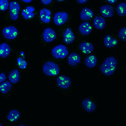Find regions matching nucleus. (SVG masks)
I'll use <instances>...</instances> for the list:
<instances>
[{
    "label": "nucleus",
    "mask_w": 126,
    "mask_h": 126,
    "mask_svg": "<svg viewBox=\"0 0 126 126\" xmlns=\"http://www.w3.org/2000/svg\"><path fill=\"white\" fill-rule=\"evenodd\" d=\"M105 19L100 16H97L94 19L93 24L94 27L98 30H102L105 27Z\"/></svg>",
    "instance_id": "nucleus-18"
},
{
    "label": "nucleus",
    "mask_w": 126,
    "mask_h": 126,
    "mask_svg": "<svg viewBox=\"0 0 126 126\" xmlns=\"http://www.w3.org/2000/svg\"><path fill=\"white\" fill-rule=\"evenodd\" d=\"M43 39L47 42H51L54 40L56 37L54 31L50 28L46 29L43 34Z\"/></svg>",
    "instance_id": "nucleus-9"
},
{
    "label": "nucleus",
    "mask_w": 126,
    "mask_h": 126,
    "mask_svg": "<svg viewBox=\"0 0 126 126\" xmlns=\"http://www.w3.org/2000/svg\"><path fill=\"white\" fill-rule=\"evenodd\" d=\"M2 32L4 37L9 40L15 38L18 34L17 29L13 26H10L4 28L3 29Z\"/></svg>",
    "instance_id": "nucleus-4"
},
{
    "label": "nucleus",
    "mask_w": 126,
    "mask_h": 126,
    "mask_svg": "<svg viewBox=\"0 0 126 126\" xmlns=\"http://www.w3.org/2000/svg\"><path fill=\"white\" fill-rule=\"evenodd\" d=\"M117 61L113 57H108L101 65L100 70L102 73L106 76L112 75L116 68Z\"/></svg>",
    "instance_id": "nucleus-1"
},
{
    "label": "nucleus",
    "mask_w": 126,
    "mask_h": 126,
    "mask_svg": "<svg viewBox=\"0 0 126 126\" xmlns=\"http://www.w3.org/2000/svg\"><path fill=\"white\" fill-rule=\"evenodd\" d=\"M97 62V59L96 56L94 55H91L86 59L85 64L87 67L91 68L95 66Z\"/></svg>",
    "instance_id": "nucleus-21"
},
{
    "label": "nucleus",
    "mask_w": 126,
    "mask_h": 126,
    "mask_svg": "<svg viewBox=\"0 0 126 126\" xmlns=\"http://www.w3.org/2000/svg\"><path fill=\"white\" fill-rule=\"evenodd\" d=\"M52 55L56 59H64L68 53L67 48L65 45L60 44L54 47L51 50Z\"/></svg>",
    "instance_id": "nucleus-3"
},
{
    "label": "nucleus",
    "mask_w": 126,
    "mask_h": 126,
    "mask_svg": "<svg viewBox=\"0 0 126 126\" xmlns=\"http://www.w3.org/2000/svg\"><path fill=\"white\" fill-rule=\"evenodd\" d=\"M93 12L90 9L86 7L83 8L81 12L80 17L83 21H88L94 16Z\"/></svg>",
    "instance_id": "nucleus-14"
},
{
    "label": "nucleus",
    "mask_w": 126,
    "mask_h": 126,
    "mask_svg": "<svg viewBox=\"0 0 126 126\" xmlns=\"http://www.w3.org/2000/svg\"><path fill=\"white\" fill-rule=\"evenodd\" d=\"M126 28L125 27L121 28L119 31L118 35L122 40L126 41Z\"/></svg>",
    "instance_id": "nucleus-26"
},
{
    "label": "nucleus",
    "mask_w": 126,
    "mask_h": 126,
    "mask_svg": "<svg viewBox=\"0 0 126 126\" xmlns=\"http://www.w3.org/2000/svg\"><path fill=\"white\" fill-rule=\"evenodd\" d=\"M79 30L80 33L84 35H88L92 30L91 25L87 22H84L82 23L79 27Z\"/></svg>",
    "instance_id": "nucleus-16"
},
{
    "label": "nucleus",
    "mask_w": 126,
    "mask_h": 126,
    "mask_svg": "<svg viewBox=\"0 0 126 126\" xmlns=\"http://www.w3.org/2000/svg\"><path fill=\"white\" fill-rule=\"evenodd\" d=\"M11 52V48L9 45L5 43L0 46V56L3 58L7 57Z\"/></svg>",
    "instance_id": "nucleus-20"
},
{
    "label": "nucleus",
    "mask_w": 126,
    "mask_h": 126,
    "mask_svg": "<svg viewBox=\"0 0 126 126\" xmlns=\"http://www.w3.org/2000/svg\"><path fill=\"white\" fill-rule=\"evenodd\" d=\"M100 12L104 17L110 18L113 16L114 9L113 6L111 5H103L100 7Z\"/></svg>",
    "instance_id": "nucleus-11"
},
{
    "label": "nucleus",
    "mask_w": 126,
    "mask_h": 126,
    "mask_svg": "<svg viewBox=\"0 0 126 126\" xmlns=\"http://www.w3.org/2000/svg\"><path fill=\"white\" fill-rule=\"evenodd\" d=\"M68 64L73 66H75L81 62L80 55L75 53H72L69 54L67 58Z\"/></svg>",
    "instance_id": "nucleus-12"
},
{
    "label": "nucleus",
    "mask_w": 126,
    "mask_h": 126,
    "mask_svg": "<svg viewBox=\"0 0 126 126\" xmlns=\"http://www.w3.org/2000/svg\"><path fill=\"white\" fill-rule=\"evenodd\" d=\"M23 2L26 3H29L31 2L32 0H22Z\"/></svg>",
    "instance_id": "nucleus-33"
},
{
    "label": "nucleus",
    "mask_w": 126,
    "mask_h": 126,
    "mask_svg": "<svg viewBox=\"0 0 126 126\" xmlns=\"http://www.w3.org/2000/svg\"><path fill=\"white\" fill-rule=\"evenodd\" d=\"M78 2L80 3H85L87 1L89 0H77Z\"/></svg>",
    "instance_id": "nucleus-31"
},
{
    "label": "nucleus",
    "mask_w": 126,
    "mask_h": 126,
    "mask_svg": "<svg viewBox=\"0 0 126 126\" xmlns=\"http://www.w3.org/2000/svg\"><path fill=\"white\" fill-rule=\"evenodd\" d=\"M60 68L59 65L53 62L47 61L43 66V71L46 75L50 76H55L59 73Z\"/></svg>",
    "instance_id": "nucleus-2"
},
{
    "label": "nucleus",
    "mask_w": 126,
    "mask_h": 126,
    "mask_svg": "<svg viewBox=\"0 0 126 126\" xmlns=\"http://www.w3.org/2000/svg\"><path fill=\"white\" fill-rule=\"evenodd\" d=\"M103 42L106 47L110 48L118 44V41L117 39L113 38L109 35H107L104 37Z\"/></svg>",
    "instance_id": "nucleus-19"
},
{
    "label": "nucleus",
    "mask_w": 126,
    "mask_h": 126,
    "mask_svg": "<svg viewBox=\"0 0 126 126\" xmlns=\"http://www.w3.org/2000/svg\"><path fill=\"white\" fill-rule=\"evenodd\" d=\"M51 13L50 10L44 8L41 9L40 12V17L41 20L44 23H49L51 20Z\"/></svg>",
    "instance_id": "nucleus-13"
},
{
    "label": "nucleus",
    "mask_w": 126,
    "mask_h": 126,
    "mask_svg": "<svg viewBox=\"0 0 126 126\" xmlns=\"http://www.w3.org/2000/svg\"><path fill=\"white\" fill-rule=\"evenodd\" d=\"M63 41L65 43L69 44L73 42L75 36L70 28H67L63 32Z\"/></svg>",
    "instance_id": "nucleus-10"
},
{
    "label": "nucleus",
    "mask_w": 126,
    "mask_h": 126,
    "mask_svg": "<svg viewBox=\"0 0 126 126\" xmlns=\"http://www.w3.org/2000/svg\"><path fill=\"white\" fill-rule=\"evenodd\" d=\"M57 0V1H64L65 0Z\"/></svg>",
    "instance_id": "nucleus-34"
},
{
    "label": "nucleus",
    "mask_w": 126,
    "mask_h": 126,
    "mask_svg": "<svg viewBox=\"0 0 126 126\" xmlns=\"http://www.w3.org/2000/svg\"><path fill=\"white\" fill-rule=\"evenodd\" d=\"M116 10L118 15L121 16H124L126 14V4L123 2L119 3L117 5Z\"/></svg>",
    "instance_id": "nucleus-25"
},
{
    "label": "nucleus",
    "mask_w": 126,
    "mask_h": 126,
    "mask_svg": "<svg viewBox=\"0 0 126 126\" xmlns=\"http://www.w3.org/2000/svg\"><path fill=\"white\" fill-rule=\"evenodd\" d=\"M79 48L82 52L87 54L91 53L94 49V46L92 43L85 42L81 43Z\"/></svg>",
    "instance_id": "nucleus-17"
},
{
    "label": "nucleus",
    "mask_w": 126,
    "mask_h": 126,
    "mask_svg": "<svg viewBox=\"0 0 126 126\" xmlns=\"http://www.w3.org/2000/svg\"><path fill=\"white\" fill-rule=\"evenodd\" d=\"M6 78V76L4 73H2L0 74V83L4 81Z\"/></svg>",
    "instance_id": "nucleus-29"
},
{
    "label": "nucleus",
    "mask_w": 126,
    "mask_h": 126,
    "mask_svg": "<svg viewBox=\"0 0 126 126\" xmlns=\"http://www.w3.org/2000/svg\"><path fill=\"white\" fill-rule=\"evenodd\" d=\"M52 0H41L42 3L45 5H47L50 3Z\"/></svg>",
    "instance_id": "nucleus-30"
},
{
    "label": "nucleus",
    "mask_w": 126,
    "mask_h": 126,
    "mask_svg": "<svg viewBox=\"0 0 126 126\" xmlns=\"http://www.w3.org/2000/svg\"><path fill=\"white\" fill-rule=\"evenodd\" d=\"M56 80L57 85L63 89H67L71 85V80L70 78L64 75L59 76Z\"/></svg>",
    "instance_id": "nucleus-7"
},
{
    "label": "nucleus",
    "mask_w": 126,
    "mask_h": 126,
    "mask_svg": "<svg viewBox=\"0 0 126 126\" xmlns=\"http://www.w3.org/2000/svg\"><path fill=\"white\" fill-rule=\"evenodd\" d=\"M35 11L34 7L32 6H27L26 8L24 9L21 12V14L25 19H29L33 18L35 13L33 12Z\"/></svg>",
    "instance_id": "nucleus-15"
},
{
    "label": "nucleus",
    "mask_w": 126,
    "mask_h": 126,
    "mask_svg": "<svg viewBox=\"0 0 126 126\" xmlns=\"http://www.w3.org/2000/svg\"><path fill=\"white\" fill-rule=\"evenodd\" d=\"M18 65L19 67L22 69H25L27 65V62L21 57H19L17 60Z\"/></svg>",
    "instance_id": "nucleus-28"
},
{
    "label": "nucleus",
    "mask_w": 126,
    "mask_h": 126,
    "mask_svg": "<svg viewBox=\"0 0 126 126\" xmlns=\"http://www.w3.org/2000/svg\"><path fill=\"white\" fill-rule=\"evenodd\" d=\"M8 79L12 83L15 84L16 83L19 79V75L18 70L15 69L11 71L8 76Z\"/></svg>",
    "instance_id": "nucleus-22"
},
{
    "label": "nucleus",
    "mask_w": 126,
    "mask_h": 126,
    "mask_svg": "<svg viewBox=\"0 0 126 126\" xmlns=\"http://www.w3.org/2000/svg\"><path fill=\"white\" fill-rule=\"evenodd\" d=\"M81 104L84 109L88 113L93 112L96 109L95 104L89 98H86L83 99Z\"/></svg>",
    "instance_id": "nucleus-8"
},
{
    "label": "nucleus",
    "mask_w": 126,
    "mask_h": 126,
    "mask_svg": "<svg viewBox=\"0 0 126 126\" xmlns=\"http://www.w3.org/2000/svg\"><path fill=\"white\" fill-rule=\"evenodd\" d=\"M68 18V15L66 13L59 12L55 14L53 17V22L56 25L60 26L66 22Z\"/></svg>",
    "instance_id": "nucleus-6"
},
{
    "label": "nucleus",
    "mask_w": 126,
    "mask_h": 126,
    "mask_svg": "<svg viewBox=\"0 0 126 126\" xmlns=\"http://www.w3.org/2000/svg\"><path fill=\"white\" fill-rule=\"evenodd\" d=\"M20 114L19 112L16 110H11L7 116V119L11 122L15 121L20 118Z\"/></svg>",
    "instance_id": "nucleus-23"
},
{
    "label": "nucleus",
    "mask_w": 126,
    "mask_h": 126,
    "mask_svg": "<svg viewBox=\"0 0 126 126\" xmlns=\"http://www.w3.org/2000/svg\"><path fill=\"white\" fill-rule=\"evenodd\" d=\"M9 2L8 0H0V10L5 11L8 9Z\"/></svg>",
    "instance_id": "nucleus-27"
},
{
    "label": "nucleus",
    "mask_w": 126,
    "mask_h": 126,
    "mask_svg": "<svg viewBox=\"0 0 126 126\" xmlns=\"http://www.w3.org/2000/svg\"><path fill=\"white\" fill-rule=\"evenodd\" d=\"M2 126V125L0 123V126Z\"/></svg>",
    "instance_id": "nucleus-35"
},
{
    "label": "nucleus",
    "mask_w": 126,
    "mask_h": 126,
    "mask_svg": "<svg viewBox=\"0 0 126 126\" xmlns=\"http://www.w3.org/2000/svg\"><path fill=\"white\" fill-rule=\"evenodd\" d=\"M9 9L11 19L14 20H17L20 10V6L19 3L15 1L11 2L9 3Z\"/></svg>",
    "instance_id": "nucleus-5"
},
{
    "label": "nucleus",
    "mask_w": 126,
    "mask_h": 126,
    "mask_svg": "<svg viewBox=\"0 0 126 126\" xmlns=\"http://www.w3.org/2000/svg\"><path fill=\"white\" fill-rule=\"evenodd\" d=\"M12 85L8 81H5L0 85V91L3 94H5L11 90Z\"/></svg>",
    "instance_id": "nucleus-24"
},
{
    "label": "nucleus",
    "mask_w": 126,
    "mask_h": 126,
    "mask_svg": "<svg viewBox=\"0 0 126 126\" xmlns=\"http://www.w3.org/2000/svg\"><path fill=\"white\" fill-rule=\"evenodd\" d=\"M111 4H113L115 3L117 0H107Z\"/></svg>",
    "instance_id": "nucleus-32"
}]
</instances>
